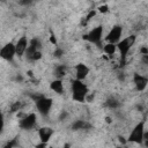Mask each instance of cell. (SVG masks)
Masks as SVG:
<instances>
[{
  "instance_id": "4",
  "label": "cell",
  "mask_w": 148,
  "mask_h": 148,
  "mask_svg": "<svg viewBox=\"0 0 148 148\" xmlns=\"http://www.w3.org/2000/svg\"><path fill=\"white\" fill-rule=\"evenodd\" d=\"M102 36H103V28L101 25L94 28L92 30H90L83 38L87 39L88 42L97 45L98 47H101V43H102Z\"/></svg>"
},
{
  "instance_id": "20",
  "label": "cell",
  "mask_w": 148,
  "mask_h": 148,
  "mask_svg": "<svg viewBox=\"0 0 148 148\" xmlns=\"http://www.w3.org/2000/svg\"><path fill=\"white\" fill-rule=\"evenodd\" d=\"M21 109V102H15L12 106H10V112L13 113V112H16V111H18Z\"/></svg>"
},
{
  "instance_id": "15",
  "label": "cell",
  "mask_w": 148,
  "mask_h": 148,
  "mask_svg": "<svg viewBox=\"0 0 148 148\" xmlns=\"http://www.w3.org/2000/svg\"><path fill=\"white\" fill-rule=\"evenodd\" d=\"M72 128L74 131H79V130H88L90 128V125L86 121V120H75L72 124Z\"/></svg>"
},
{
  "instance_id": "13",
  "label": "cell",
  "mask_w": 148,
  "mask_h": 148,
  "mask_svg": "<svg viewBox=\"0 0 148 148\" xmlns=\"http://www.w3.org/2000/svg\"><path fill=\"white\" fill-rule=\"evenodd\" d=\"M75 75H76V80L82 81L89 73V68L84 65V64H77L75 66Z\"/></svg>"
},
{
  "instance_id": "16",
  "label": "cell",
  "mask_w": 148,
  "mask_h": 148,
  "mask_svg": "<svg viewBox=\"0 0 148 148\" xmlns=\"http://www.w3.org/2000/svg\"><path fill=\"white\" fill-rule=\"evenodd\" d=\"M66 66L65 65H58V66H56V68H54V75L57 76V79H59V80H61V77H64L65 75H66Z\"/></svg>"
},
{
  "instance_id": "5",
  "label": "cell",
  "mask_w": 148,
  "mask_h": 148,
  "mask_svg": "<svg viewBox=\"0 0 148 148\" xmlns=\"http://www.w3.org/2000/svg\"><path fill=\"white\" fill-rule=\"evenodd\" d=\"M36 103V108L38 110V112L42 114V116H47L51 108H52V99L49 98V97H45V96H42L38 101L35 102Z\"/></svg>"
},
{
  "instance_id": "31",
  "label": "cell",
  "mask_w": 148,
  "mask_h": 148,
  "mask_svg": "<svg viewBox=\"0 0 148 148\" xmlns=\"http://www.w3.org/2000/svg\"><path fill=\"white\" fill-rule=\"evenodd\" d=\"M50 148H52V147H50Z\"/></svg>"
},
{
  "instance_id": "12",
  "label": "cell",
  "mask_w": 148,
  "mask_h": 148,
  "mask_svg": "<svg viewBox=\"0 0 148 148\" xmlns=\"http://www.w3.org/2000/svg\"><path fill=\"white\" fill-rule=\"evenodd\" d=\"M15 47H16V54L18 57L23 56L28 49V40H27V37H21L17 43L15 44Z\"/></svg>"
},
{
  "instance_id": "19",
  "label": "cell",
  "mask_w": 148,
  "mask_h": 148,
  "mask_svg": "<svg viewBox=\"0 0 148 148\" xmlns=\"http://www.w3.org/2000/svg\"><path fill=\"white\" fill-rule=\"evenodd\" d=\"M18 146V142H17V139H13L10 140L9 142H7V145L3 146V148H15Z\"/></svg>"
},
{
  "instance_id": "14",
  "label": "cell",
  "mask_w": 148,
  "mask_h": 148,
  "mask_svg": "<svg viewBox=\"0 0 148 148\" xmlns=\"http://www.w3.org/2000/svg\"><path fill=\"white\" fill-rule=\"evenodd\" d=\"M50 88H51V90H53V91L57 92V94H62V91H64V84H62V81L59 80V79H56L54 81L51 82Z\"/></svg>"
},
{
  "instance_id": "23",
  "label": "cell",
  "mask_w": 148,
  "mask_h": 148,
  "mask_svg": "<svg viewBox=\"0 0 148 148\" xmlns=\"http://www.w3.org/2000/svg\"><path fill=\"white\" fill-rule=\"evenodd\" d=\"M143 142L146 143V146L148 147V131L147 132H145V134H143Z\"/></svg>"
},
{
  "instance_id": "21",
  "label": "cell",
  "mask_w": 148,
  "mask_h": 148,
  "mask_svg": "<svg viewBox=\"0 0 148 148\" xmlns=\"http://www.w3.org/2000/svg\"><path fill=\"white\" fill-rule=\"evenodd\" d=\"M62 54H64V51H62V49H59V47H57V49H56V51H54V56H56L57 58H60V57H62Z\"/></svg>"
},
{
  "instance_id": "7",
  "label": "cell",
  "mask_w": 148,
  "mask_h": 148,
  "mask_svg": "<svg viewBox=\"0 0 148 148\" xmlns=\"http://www.w3.org/2000/svg\"><path fill=\"white\" fill-rule=\"evenodd\" d=\"M15 54H16V47L13 43H7L0 51L1 58L7 60V61H13Z\"/></svg>"
},
{
  "instance_id": "25",
  "label": "cell",
  "mask_w": 148,
  "mask_h": 148,
  "mask_svg": "<svg viewBox=\"0 0 148 148\" xmlns=\"http://www.w3.org/2000/svg\"><path fill=\"white\" fill-rule=\"evenodd\" d=\"M50 40H51V43H52V44H54V45H57V39H56V37H54V35H53V34H51V37H50Z\"/></svg>"
},
{
  "instance_id": "27",
  "label": "cell",
  "mask_w": 148,
  "mask_h": 148,
  "mask_svg": "<svg viewBox=\"0 0 148 148\" xmlns=\"http://www.w3.org/2000/svg\"><path fill=\"white\" fill-rule=\"evenodd\" d=\"M142 61H143L146 65H148V54H146V56H142Z\"/></svg>"
},
{
  "instance_id": "17",
  "label": "cell",
  "mask_w": 148,
  "mask_h": 148,
  "mask_svg": "<svg viewBox=\"0 0 148 148\" xmlns=\"http://www.w3.org/2000/svg\"><path fill=\"white\" fill-rule=\"evenodd\" d=\"M116 49H117V45H116V44H111V43H108L106 45L103 46V51H104L108 56H110V57L114 54Z\"/></svg>"
},
{
  "instance_id": "9",
  "label": "cell",
  "mask_w": 148,
  "mask_h": 148,
  "mask_svg": "<svg viewBox=\"0 0 148 148\" xmlns=\"http://www.w3.org/2000/svg\"><path fill=\"white\" fill-rule=\"evenodd\" d=\"M121 34H123V29L120 25H114L110 32L108 34V36L105 37V39L108 40V43H111V44H118L120 42V37H121Z\"/></svg>"
},
{
  "instance_id": "11",
  "label": "cell",
  "mask_w": 148,
  "mask_h": 148,
  "mask_svg": "<svg viewBox=\"0 0 148 148\" xmlns=\"http://www.w3.org/2000/svg\"><path fill=\"white\" fill-rule=\"evenodd\" d=\"M52 134H53V130L50 128V127H42V128L38 130V135H39L40 142L47 143L50 141Z\"/></svg>"
},
{
  "instance_id": "30",
  "label": "cell",
  "mask_w": 148,
  "mask_h": 148,
  "mask_svg": "<svg viewBox=\"0 0 148 148\" xmlns=\"http://www.w3.org/2000/svg\"><path fill=\"white\" fill-rule=\"evenodd\" d=\"M62 148H69V145H68V143H66V145H65Z\"/></svg>"
},
{
  "instance_id": "6",
  "label": "cell",
  "mask_w": 148,
  "mask_h": 148,
  "mask_svg": "<svg viewBox=\"0 0 148 148\" xmlns=\"http://www.w3.org/2000/svg\"><path fill=\"white\" fill-rule=\"evenodd\" d=\"M36 124H37V117L35 113H29V114L24 116L23 118H21V120H20V127L25 131L34 128L36 126Z\"/></svg>"
},
{
  "instance_id": "22",
  "label": "cell",
  "mask_w": 148,
  "mask_h": 148,
  "mask_svg": "<svg viewBox=\"0 0 148 148\" xmlns=\"http://www.w3.org/2000/svg\"><path fill=\"white\" fill-rule=\"evenodd\" d=\"M95 14H96V12H95V10H91V12H90V13L87 15V17H86V21H89L91 17H94V16H95Z\"/></svg>"
},
{
  "instance_id": "24",
  "label": "cell",
  "mask_w": 148,
  "mask_h": 148,
  "mask_svg": "<svg viewBox=\"0 0 148 148\" xmlns=\"http://www.w3.org/2000/svg\"><path fill=\"white\" fill-rule=\"evenodd\" d=\"M98 9H99L101 13H106V12H108V6H105V5H104V6H101Z\"/></svg>"
},
{
  "instance_id": "1",
  "label": "cell",
  "mask_w": 148,
  "mask_h": 148,
  "mask_svg": "<svg viewBox=\"0 0 148 148\" xmlns=\"http://www.w3.org/2000/svg\"><path fill=\"white\" fill-rule=\"evenodd\" d=\"M72 96L76 102H84L88 96V87L80 80H74L72 82Z\"/></svg>"
},
{
  "instance_id": "10",
  "label": "cell",
  "mask_w": 148,
  "mask_h": 148,
  "mask_svg": "<svg viewBox=\"0 0 148 148\" xmlns=\"http://www.w3.org/2000/svg\"><path fill=\"white\" fill-rule=\"evenodd\" d=\"M133 81H134V84H135V88L139 90V91H142L146 89L147 87V83H148V79L139 73H135L134 76H133Z\"/></svg>"
},
{
  "instance_id": "8",
  "label": "cell",
  "mask_w": 148,
  "mask_h": 148,
  "mask_svg": "<svg viewBox=\"0 0 148 148\" xmlns=\"http://www.w3.org/2000/svg\"><path fill=\"white\" fill-rule=\"evenodd\" d=\"M40 47H42V43L38 38H32L28 45V49L25 51V54H27V58L29 60L32 59V57L37 53V52H40Z\"/></svg>"
},
{
  "instance_id": "28",
  "label": "cell",
  "mask_w": 148,
  "mask_h": 148,
  "mask_svg": "<svg viewBox=\"0 0 148 148\" xmlns=\"http://www.w3.org/2000/svg\"><path fill=\"white\" fill-rule=\"evenodd\" d=\"M36 148H46V143L40 142L39 145H37V146H36Z\"/></svg>"
},
{
  "instance_id": "2",
  "label": "cell",
  "mask_w": 148,
  "mask_h": 148,
  "mask_svg": "<svg viewBox=\"0 0 148 148\" xmlns=\"http://www.w3.org/2000/svg\"><path fill=\"white\" fill-rule=\"evenodd\" d=\"M135 42V36L132 35L130 37H126L124 39H121L118 44H117V49L119 50L120 52V64L121 66H124L125 61H126V57H127V53L130 51V49L132 47V45L134 44Z\"/></svg>"
},
{
  "instance_id": "3",
  "label": "cell",
  "mask_w": 148,
  "mask_h": 148,
  "mask_svg": "<svg viewBox=\"0 0 148 148\" xmlns=\"http://www.w3.org/2000/svg\"><path fill=\"white\" fill-rule=\"evenodd\" d=\"M143 134H145V121H140L132 130V133L128 136V141L141 145L143 143Z\"/></svg>"
},
{
  "instance_id": "29",
  "label": "cell",
  "mask_w": 148,
  "mask_h": 148,
  "mask_svg": "<svg viewBox=\"0 0 148 148\" xmlns=\"http://www.w3.org/2000/svg\"><path fill=\"white\" fill-rule=\"evenodd\" d=\"M119 141H120L121 143H126V141L124 140V138H123V136H119Z\"/></svg>"
},
{
  "instance_id": "26",
  "label": "cell",
  "mask_w": 148,
  "mask_h": 148,
  "mask_svg": "<svg viewBox=\"0 0 148 148\" xmlns=\"http://www.w3.org/2000/svg\"><path fill=\"white\" fill-rule=\"evenodd\" d=\"M140 52H141L142 56H146V54H148V49H147V47H142V49L140 50Z\"/></svg>"
},
{
  "instance_id": "18",
  "label": "cell",
  "mask_w": 148,
  "mask_h": 148,
  "mask_svg": "<svg viewBox=\"0 0 148 148\" xmlns=\"http://www.w3.org/2000/svg\"><path fill=\"white\" fill-rule=\"evenodd\" d=\"M105 104H106V106L110 108V109H117V108H119L120 102H119L117 98H114V97H110V98L106 101Z\"/></svg>"
}]
</instances>
